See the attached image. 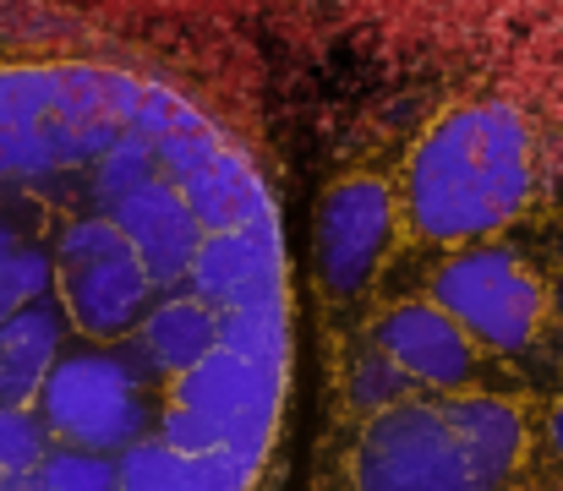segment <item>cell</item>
<instances>
[{
    "instance_id": "1",
    "label": "cell",
    "mask_w": 563,
    "mask_h": 491,
    "mask_svg": "<svg viewBox=\"0 0 563 491\" xmlns=\"http://www.w3.org/2000/svg\"><path fill=\"white\" fill-rule=\"evenodd\" d=\"M301 295L246 88L0 5V491H285Z\"/></svg>"
},
{
    "instance_id": "2",
    "label": "cell",
    "mask_w": 563,
    "mask_h": 491,
    "mask_svg": "<svg viewBox=\"0 0 563 491\" xmlns=\"http://www.w3.org/2000/svg\"><path fill=\"white\" fill-rule=\"evenodd\" d=\"M307 491H563V126L498 77L356 121L312 208Z\"/></svg>"
}]
</instances>
